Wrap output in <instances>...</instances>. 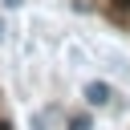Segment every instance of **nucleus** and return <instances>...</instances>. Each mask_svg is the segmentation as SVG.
Returning a JSON list of instances; mask_svg holds the SVG:
<instances>
[{"mask_svg": "<svg viewBox=\"0 0 130 130\" xmlns=\"http://www.w3.org/2000/svg\"><path fill=\"white\" fill-rule=\"evenodd\" d=\"M16 4H20V0H4V8H16Z\"/></svg>", "mask_w": 130, "mask_h": 130, "instance_id": "nucleus-3", "label": "nucleus"}, {"mask_svg": "<svg viewBox=\"0 0 130 130\" xmlns=\"http://www.w3.org/2000/svg\"><path fill=\"white\" fill-rule=\"evenodd\" d=\"M110 98H114V89H110L106 81H89V85H85V102H89V106H106Z\"/></svg>", "mask_w": 130, "mask_h": 130, "instance_id": "nucleus-1", "label": "nucleus"}, {"mask_svg": "<svg viewBox=\"0 0 130 130\" xmlns=\"http://www.w3.org/2000/svg\"><path fill=\"white\" fill-rule=\"evenodd\" d=\"M69 130H93V118H89V114H77V118L69 122Z\"/></svg>", "mask_w": 130, "mask_h": 130, "instance_id": "nucleus-2", "label": "nucleus"}, {"mask_svg": "<svg viewBox=\"0 0 130 130\" xmlns=\"http://www.w3.org/2000/svg\"><path fill=\"white\" fill-rule=\"evenodd\" d=\"M0 130H8V122H0Z\"/></svg>", "mask_w": 130, "mask_h": 130, "instance_id": "nucleus-5", "label": "nucleus"}, {"mask_svg": "<svg viewBox=\"0 0 130 130\" xmlns=\"http://www.w3.org/2000/svg\"><path fill=\"white\" fill-rule=\"evenodd\" d=\"M114 4H118V8H130V0H114Z\"/></svg>", "mask_w": 130, "mask_h": 130, "instance_id": "nucleus-4", "label": "nucleus"}]
</instances>
